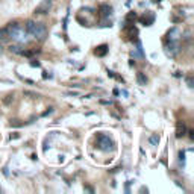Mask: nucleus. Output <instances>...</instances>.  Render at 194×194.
Masks as SVG:
<instances>
[{"mask_svg":"<svg viewBox=\"0 0 194 194\" xmlns=\"http://www.w3.org/2000/svg\"><path fill=\"white\" fill-rule=\"evenodd\" d=\"M8 38H12L17 44H24V43H28L29 41V32L26 31V28L23 24L14 21V23H9L8 24Z\"/></svg>","mask_w":194,"mask_h":194,"instance_id":"nucleus-1","label":"nucleus"},{"mask_svg":"<svg viewBox=\"0 0 194 194\" xmlns=\"http://www.w3.org/2000/svg\"><path fill=\"white\" fill-rule=\"evenodd\" d=\"M24 28H26V31L29 32V35L36 38V40H44V38H46V26L43 23L29 20V21H26Z\"/></svg>","mask_w":194,"mask_h":194,"instance_id":"nucleus-2","label":"nucleus"},{"mask_svg":"<svg viewBox=\"0 0 194 194\" xmlns=\"http://www.w3.org/2000/svg\"><path fill=\"white\" fill-rule=\"evenodd\" d=\"M97 144H99V149L103 150V152H109V150L114 149V141L105 134L97 135Z\"/></svg>","mask_w":194,"mask_h":194,"instance_id":"nucleus-3","label":"nucleus"},{"mask_svg":"<svg viewBox=\"0 0 194 194\" xmlns=\"http://www.w3.org/2000/svg\"><path fill=\"white\" fill-rule=\"evenodd\" d=\"M179 44H177V41H169L167 43V46H165V52H167V55L169 56H176L177 53H179Z\"/></svg>","mask_w":194,"mask_h":194,"instance_id":"nucleus-4","label":"nucleus"},{"mask_svg":"<svg viewBox=\"0 0 194 194\" xmlns=\"http://www.w3.org/2000/svg\"><path fill=\"white\" fill-rule=\"evenodd\" d=\"M179 38H180V31L177 28H171L169 33H167V40L169 41H179Z\"/></svg>","mask_w":194,"mask_h":194,"instance_id":"nucleus-5","label":"nucleus"},{"mask_svg":"<svg viewBox=\"0 0 194 194\" xmlns=\"http://www.w3.org/2000/svg\"><path fill=\"white\" fill-rule=\"evenodd\" d=\"M50 5H52V0H44V2L35 9V14H46V12H49Z\"/></svg>","mask_w":194,"mask_h":194,"instance_id":"nucleus-6","label":"nucleus"},{"mask_svg":"<svg viewBox=\"0 0 194 194\" xmlns=\"http://www.w3.org/2000/svg\"><path fill=\"white\" fill-rule=\"evenodd\" d=\"M140 21H141V23H143L144 26H150V24H153V21H155V15L152 14V12H150V11H147V12H146V14H144L143 17H141V18H140Z\"/></svg>","mask_w":194,"mask_h":194,"instance_id":"nucleus-7","label":"nucleus"},{"mask_svg":"<svg viewBox=\"0 0 194 194\" xmlns=\"http://www.w3.org/2000/svg\"><path fill=\"white\" fill-rule=\"evenodd\" d=\"M112 6L111 5H108V3H105V5H102L100 6V14H102V17H105V18H109L111 15H112Z\"/></svg>","mask_w":194,"mask_h":194,"instance_id":"nucleus-8","label":"nucleus"},{"mask_svg":"<svg viewBox=\"0 0 194 194\" xmlns=\"http://www.w3.org/2000/svg\"><path fill=\"white\" fill-rule=\"evenodd\" d=\"M185 132H187L185 124H184L182 121H179V123H177V129H176V138H182V137L185 135Z\"/></svg>","mask_w":194,"mask_h":194,"instance_id":"nucleus-9","label":"nucleus"},{"mask_svg":"<svg viewBox=\"0 0 194 194\" xmlns=\"http://www.w3.org/2000/svg\"><path fill=\"white\" fill-rule=\"evenodd\" d=\"M94 53H96V56H105L106 53H108V46L106 44H102V46H99L96 50H94Z\"/></svg>","mask_w":194,"mask_h":194,"instance_id":"nucleus-10","label":"nucleus"},{"mask_svg":"<svg viewBox=\"0 0 194 194\" xmlns=\"http://www.w3.org/2000/svg\"><path fill=\"white\" fill-rule=\"evenodd\" d=\"M137 82H138V85H141V86H144L146 84H147V77L144 76V73H137Z\"/></svg>","mask_w":194,"mask_h":194,"instance_id":"nucleus-11","label":"nucleus"},{"mask_svg":"<svg viewBox=\"0 0 194 194\" xmlns=\"http://www.w3.org/2000/svg\"><path fill=\"white\" fill-rule=\"evenodd\" d=\"M9 50L12 52V53H17V55H21V53H23V47H21V44H14V46H11Z\"/></svg>","mask_w":194,"mask_h":194,"instance_id":"nucleus-12","label":"nucleus"},{"mask_svg":"<svg viewBox=\"0 0 194 194\" xmlns=\"http://www.w3.org/2000/svg\"><path fill=\"white\" fill-rule=\"evenodd\" d=\"M149 143H150L152 146H158V143H159V135H158V134H153V135L149 138Z\"/></svg>","mask_w":194,"mask_h":194,"instance_id":"nucleus-13","label":"nucleus"},{"mask_svg":"<svg viewBox=\"0 0 194 194\" xmlns=\"http://www.w3.org/2000/svg\"><path fill=\"white\" fill-rule=\"evenodd\" d=\"M179 164H180V167H185V152L182 150V152H179Z\"/></svg>","mask_w":194,"mask_h":194,"instance_id":"nucleus-14","label":"nucleus"},{"mask_svg":"<svg viewBox=\"0 0 194 194\" xmlns=\"http://www.w3.org/2000/svg\"><path fill=\"white\" fill-rule=\"evenodd\" d=\"M6 38H8V31L6 29H0V43L5 41Z\"/></svg>","mask_w":194,"mask_h":194,"instance_id":"nucleus-15","label":"nucleus"},{"mask_svg":"<svg viewBox=\"0 0 194 194\" xmlns=\"http://www.w3.org/2000/svg\"><path fill=\"white\" fill-rule=\"evenodd\" d=\"M43 77H44V79H52V77H53V74H47V71H44V74H43Z\"/></svg>","mask_w":194,"mask_h":194,"instance_id":"nucleus-16","label":"nucleus"},{"mask_svg":"<svg viewBox=\"0 0 194 194\" xmlns=\"http://www.w3.org/2000/svg\"><path fill=\"white\" fill-rule=\"evenodd\" d=\"M31 65H32V67H41V64L38 62V61H32V62H31Z\"/></svg>","mask_w":194,"mask_h":194,"instance_id":"nucleus-17","label":"nucleus"},{"mask_svg":"<svg viewBox=\"0 0 194 194\" xmlns=\"http://www.w3.org/2000/svg\"><path fill=\"white\" fill-rule=\"evenodd\" d=\"M187 84H188L190 88H193V79H191V77H187Z\"/></svg>","mask_w":194,"mask_h":194,"instance_id":"nucleus-18","label":"nucleus"},{"mask_svg":"<svg viewBox=\"0 0 194 194\" xmlns=\"http://www.w3.org/2000/svg\"><path fill=\"white\" fill-rule=\"evenodd\" d=\"M52 112H53V109H52V108H49V111H46V112L43 114V117H46V115H49V114H52Z\"/></svg>","mask_w":194,"mask_h":194,"instance_id":"nucleus-19","label":"nucleus"},{"mask_svg":"<svg viewBox=\"0 0 194 194\" xmlns=\"http://www.w3.org/2000/svg\"><path fill=\"white\" fill-rule=\"evenodd\" d=\"M121 94H123V96H124V97H127V96H129V93H127V91H126V89H123V91H121Z\"/></svg>","mask_w":194,"mask_h":194,"instance_id":"nucleus-20","label":"nucleus"},{"mask_svg":"<svg viewBox=\"0 0 194 194\" xmlns=\"http://www.w3.org/2000/svg\"><path fill=\"white\" fill-rule=\"evenodd\" d=\"M2 52H3V49H2V46H0V55H2Z\"/></svg>","mask_w":194,"mask_h":194,"instance_id":"nucleus-21","label":"nucleus"}]
</instances>
